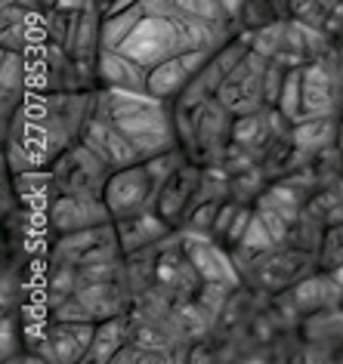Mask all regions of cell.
<instances>
[{"label": "cell", "instance_id": "8992f818", "mask_svg": "<svg viewBox=\"0 0 343 364\" xmlns=\"http://www.w3.org/2000/svg\"><path fill=\"white\" fill-rule=\"evenodd\" d=\"M266 71H269V59L260 56L250 47L245 53V59L226 75L220 90H216V99L236 117L263 112L266 108Z\"/></svg>", "mask_w": 343, "mask_h": 364}, {"label": "cell", "instance_id": "52a82bcc", "mask_svg": "<svg viewBox=\"0 0 343 364\" xmlns=\"http://www.w3.org/2000/svg\"><path fill=\"white\" fill-rule=\"evenodd\" d=\"M105 223H115L105 198H96V195H56V198H50L47 225H50L53 235L84 232V229L105 225Z\"/></svg>", "mask_w": 343, "mask_h": 364}, {"label": "cell", "instance_id": "8fae6325", "mask_svg": "<svg viewBox=\"0 0 343 364\" xmlns=\"http://www.w3.org/2000/svg\"><path fill=\"white\" fill-rule=\"evenodd\" d=\"M115 229H118L121 250L127 253V257H133V253H139V250L152 247V244L164 241L174 225H170L158 210H146V213L127 216V220H118L115 223Z\"/></svg>", "mask_w": 343, "mask_h": 364}, {"label": "cell", "instance_id": "4fadbf2b", "mask_svg": "<svg viewBox=\"0 0 343 364\" xmlns=\"http://www.w3.org/2000/svg\"><path fill=\"white\" fill-rule=\"evenodd\" d=\"M130 336H133L130 312L105 318V321L96 324V336H93V346H90L87 358L90 361H115V355L130 343Z\"/></svg>", "mask_w": 343, "mask_h": 364}, {"label": "cell", "instance_id": "9c48e42d", "mask_svg": "<svg viewBox=\"0 0 343 364\" xmlns=\"http://www.w3.org/2000/svg\"><path fill=\"white\" fill-rule=\"evenodd\" d=\"M211 59H213V50H195V53H186V56L161 62L158 68L149 71L146 93L167 99V102H176V99L186 93V87L204 71V65Z\"/></svg>", "mask_w": 343, "mask_h": 364}, {"label": "cell", "instance_id": "277c9868", "mask_svg": "<svg viewBox=\"0 0 343 364\" xmlns=\"http://www.w3.org/2000/svg\"><path fill=\"white\" fill-rule=\"evenodd\" d=\"M112 167L99 158L93 149H87L84 142L68 145L47 170V192L50 198L56 195H96L102 198L105 182L112 176Z\"/></svg>", "mask_w": 343, "mask_h": 364}, {"label": "cell", "instance_id": "3957f363", "mask_svg": "<svg viewBox=\"0 0 343 364\" xmlns=\"http://www.w3.org/2000/svg\"><path fill=\"white\" fill-rule=\"evenodd\" d=\"M179 149L198 167H223L226 154L232 149V130L236 114L216 96L201 99L192 108H176Z\"/></svg>", "mask_w": 343, "mask_h": 364}, {"label": "cell", "instance_id": "7a4b0ae2", "mask_svg": "<svg viewBox=\"0 0 343 364\" xmlns=\"http://www.w3.org/2000/svg\"><path fill=\"white\" fill-rule=\"evenodd\" d=\"M236 28L192 13L183 0H137L102 19V47L133 59L146 71L195 50H220Z\"/></svg>", "mask_w": 343, "mask_h": 364}, {"label": "cell", "instance_id": "5b68a950", "mask_svg": "<svg viewBox=\"0 0 343 364\" xmlns=\"http://www.w3.org/2000/svg\"><path fill=\"white\" fill-rule=\"evenodd\" d=\"M161 182L155 179V173L149 170V164H133V167H121L115 170L105 182V204L112 210V220H127V216L146 213V210H158L161 201Z\"/></svg>", "mask_w": 343, "mask_h": 364}, {"label": "cell", "instance_id": "5bb4252c", "mask_svg": "<svg viewBox=\"0 0 343 364\" xmlns=\"http://www.w3.org/2000/svg\"><path fill=\"white\" fill-rule=\"evenodd\" d=\"M25 80H28V68H25L22 50H6L4 47V68H0V99H4V124L13 117V112L25 102Z\"/></svg>", "mask_w": 343, "mask_h": 364}, {"label": "cell", "instance_id": "2e32d148", "mask_svg": "<svg viewBox=\"0 0 343 364\" xmlns=\"http://www.w3.org/2000/svg\"><path fill=\"white\" fill-rule=\"evenodd\" d=\"M343 262V223H334L322 238V253H319V266L324 269H337Z\"/></svg>", "mask_w": 343, "mask_h": 364}, {"label": "cell", "instance_id": "6da1fadb", "mask_svg": "<svg viewBox=\"0 0 343 364\" xmlns=\"http://www.w3.org/2000/svg\"><path fill=\"white\" fill-rule=\"evenodd\" d=\"M80 142L93 149L112 170L152 161L179 149L176 105L137 90L96 87Z\"/></svg>", "mask_w": 343, "mask_h": 364}, {"label": "cell", "instance_id": "ba28073f", "mask_svg": "<svg viewBox=\"0 0 343 364\" xmlns=\"http://www.w3.org/2000/svg\"><path fill=\"white\" fill-rule=\"evenodd\" d=\"M183 250L186 257L192 259L195 272L201 275L204 284H223V287H236L241 272H238V262L236 257H229L220 244H216L213 235H204V232H189L183 238Z\"/></svg>", "mask_w": 343, "mask_h": 364}, {"label": "cell", "instance_id": "9a60e30c", "mask_svg": "<svg viewBox=\"0 0 343 364\" xmlns=\"http://www.w3.org/2000/svg\"><path fill=\"white\" fill-rule=\"evenodd\" d=\"M337 133H340V117H312V121L291 127V139L297 142V149H310V151L328 149L331 142H337Z\"/></svg>", "mask_w": 343, "mask_h": 364}, {"label": "cell", "instance_id": "30bf717a", "mask_svg": "<svg viewBox=\"0 0 343 364\" xmlns=\"http://www.w3.org/2000/svg\"><path fill=\"white\" fill-rule=\"evenodd\" d=\"M93 336H96L93 321H53L47 333H43V343L38 346V358L62 361V364L87 361Z\"/></svg>", "mask_w": 343, "mask_h": 364}, {"label": "cell", "instance_id": "7c38bea8", "mask_svg": "<svg viewBox=\"0 0 343 364\" xmlns=\"http://www.w3.org/2000/svg\"><path fill=\"white\" fill-rule=\"evenodd\" d=\"M96 77H99V87H108V90H137V93H146V84H149V71L137 65L133 59L121 56L115 50H99L96 56Z\"/></svg>", "mask_w": 343, "mask_h": 364}, {"label": "cell", "instance_id": "e0dca14e", "mask_svg": "<svg viewBox=\"0 0 343 364\" xmlns=\"http://www.w3.org/2000/svg\"><path fill=\"white\" fill-rule=\"evenodd\" d=\"M19 349H22V343H19V327H16V315L6 312V315H4V358H6V361L16 358V355H19Z\"/></svg>", "mask_w": 343, "mask_h": 364}]
</instances>
